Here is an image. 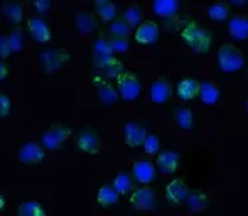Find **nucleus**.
<instances>
[{"mask_svg":"<svg viewBox=\"0 0 248 216\" xmlns=\"http://www.w3.org/2000/svg\"><path fill=\"white\" fill-rule=\"evenodd\" d=\"M155 169L157 172L167 174V176H172V174H177L183 166V157L177 151H160L159 154L155 155Z\"/></svg>","mask_w":248,"mask_h":216,"instance_id":"nucleus-14","label":"nucleus"},{"mask_svg":"<svg viewBox=\"0 0 248 216\" xmlns=\"http://www.w3.org/2000/svg\"><path fill=\"white\" fill-rule=\"evenodd\" d=\"M92 53L95 58H111V56H115L113 49H111L108 34L101 32L96 36V39L93 41V44H92Z\"/></svg>","mask_w":248,"mask_h":216,"instance_id":"nucleus-29","label":"nucleus"},{"mask_svg":"<svg viewBox=\"0 0 248 216\" xmlns=\"http://www.w3.org/2000/svg\"><path fill=\"white\" fill-rule=\"evenodd\" d=\"M12 54V47H10L9 37L7 36H0V59L2 61H7Z\"/></svg>","mask_w":248,"mask_h":216,"instance_id":"nucleus-38","label":"nucleus"},{"mask_svg":"<svg viewBox=\"0 0 248 216\" xmlns=\"http://www.w3.org/2000/svg\"><path fill=\"white\" fill-rule=\"evenodd\" d=\"M120 201V194L115 191L111 183H103L96 191V204L103 210H110V208L117 206Z\"/></svg>","mask_w":248,"mask_h":216,"instance_id":"nucleus-20","label":"nucleus"},{"mask_svg":"<svg viewBox=\"0 0 248 216\" xmlns=\"http://www.w3.org/2000/svg\"><path fill=\"white\" fill-rule=\"evenodd\" d=\"M128 203L137 211H154L159 204V198L154 187L140 186L128 194Z\"/></svg>","mask_w":248,"mask_h":216,"instance_id":"nucleus-6","label":"nucleus"},{"mask_svg":"<svg viewBox=\"0 0 248 216\" xmlns=\"http://www.w3.org/2000/svg\"><path fill=\"white\" fill-rule=\"evenodd\" d=\"M142 147H144V152L147 155H157L160 152V139L157 134H147V137H145L144 144H142Z\"/></svg>","mask_w":248,"mask_h":216,"instance_id":"nucleus-35","label":"nucleus"},{"mask_svg":"<svg viewBox=\"0 0 248 216\" xmlns=\"http://www.w3.org/2000/svg\"><path fill=\"white\" fill-rule=\"evenodd\" d=\"M9 75H10V66L7 64V61L0 59V81H3Z\"/></svg>","mask_w":248,"mask_h":216,"instance_id":"nucleus-40","label":"nucleus"},{"mask_svg":"<svg viewBox=\"0 0 248 216\" xmlns=\"http://www.w3.org/2000/svg\"><path fill=\"white\" fill-rule=\"evenodd\" d=\"M147 128L137 120H127L122 125V135H124V144L130 149L142 147L145 137H147Z\"/></svg>","mask_w":248,"mask_h":216,"instance_id":"nucleus-13","label":"nucleus"},{"mask_svg":"<svg viewBox=\"0 0 248 216\" xmlns=\"http://www.w3.org/2000/svg\"><path fill=\"white\" fill-rule=\"evenodd\" d=\"M125 71V66H124V62L120 61L118 58H111L110 61L107 62V64L103 66V68L100 69V73L98 75L103 76L107 81H110V79H117L118 76L122 75V73Z\"/></svg>","mask_w":248,"mask_h":216,"instance_id":"nucleus-31","label":"nucleus"},{"mask_svg":"<svg viewBox=\"0 0 248 216\" xmlns=\"http://www.w3.org/2000/svg\"><path fill=\"white\" fill-rule=\"evenodd\" d=\"M2 14L7 17V20H10L12 24H20L26 19V10L20 2H7L2 5Z\"/></svg>","mask_w":248,"mask_h":216,"instance_id":"nucleus-30","label":"nucleus"},{"mask_svg":"<svg viewBox=\"0 0 248 216\" xmlns=\"http://www.w3.org/2000/svg\"><path fill=\"white\" fill-rule=\"evenodd\" d=\"M172 83L169 81L164 76H159L154 81H150L149 88H147V96L154 105H166L170 98H172Z\"/></svg>","mask_w":248,"mask_h":216,"instance_id":"nucleus-11","label":"nucleus"},{"mask_svg":"<svg viewBox=\"0 0 248 216\" xmlns=\"http://www.w3.org/2000/svg\"><path fill=\"white\" fill-rule=\"evenodd\" d=\"M71 59V53L66 47H52V49L43 51L39 56V64L43 73L54 75L59 69H62Z\"/></svg>","mask_w":248,"mask_h":216,"instance_id":"nucleus-5","label":"nucleus"},{"mask_svg":"<svg viewBox=\"0 0 248 216\" xmlns=\"http://www.w3.org/2000/svg\"><path fill=\"white\" fill-rule=\"evenodd\" d=\"M5 206H7V200H5V196H3V194L0 193V213H2V211L5 210Z\"/></svg>","mask_w":248,"mask_h":216,"instance_id":"nucleus-41","label":"nucleus"},{"mask_svg":"<svg viewBox=\"0 0 248 216\" xmlns=\"http://www.w3.org/2000/svg\"><path fill=\"white\" fill-rule=\"evenodd\" d=\"M111 186H113L115 191L120 194V198L128 196V194L135 189V181H134V177H132L130 172L120 170V172L115 174L113 181H111Z\"/></svg>","mask_w":248,"mask_h":216,"instance_id":"nucleus-26","label":"nucleus"},{"mask_svg":"<svg viewBox=\"0 0 248 216\" xmlns=\"http://www.w3.org/2000/svg\"><path fill=\"white\" fill-rule=\"evenodd\" d=\"M93 9H95V15L98 17L100 20L108 22V24L117 19V15H118L117 3L110 2V0H95V2H93Z\"/></svg>","mask_w":248,"mask_h":216,"instance_id":"nucleus-23","label":"nucleus"},{"mask_svg":"<svg viewBox=\"0 0 248 216\" xmlns=\"http://www.w3.org/2000/svg\"><path fill=\"white\" fill-rule=\"evenodd\" d=\"M150 9L157 17H160L164 20H170L174 17H177L181 3L176 2V0H155V2H152Z\"/></svg>","mask_w":248,"mask_h":216,"instance_id":"nucleus-22","label":"nucleus"},{"mask_svg":"<svg viewBox=\"0 0 248 216\" xmlns=\"http://www.w3.org/2000/svg\"><path fill=\"white\" fill-rule=\"evenodd\" d=\"M17 159H19V162H22L24 166H31V167L39 166V164H43L46 161V149L41 145V142L27 140L19 145Z\"/></svg>","mask_w":248,"mask_h":216,"instance_id":"nucleus-8","label":"nucleus"},{"mask_svg":"<svg viewBox=\"0 0 248 216\" xmlns=\"http://www.w3.org/2000/svg\"><path fill=\"white\" fill-rule=\"evenodd\" d=\"M206 15L213 22H225L232 17V7L228 2H213L206 7Z\"/></svg>","mask_w":248,"mask_h":216,"instance_id":"nucleus-27","label":"nucleus"},{"mask_svg":"<svg viewBox=\"0 0 248 216\" xmlns=\"http://www.w3.org/2000/svg\"><path fill=\"white\" fill-rule=\"evenodd\" d=\"M96 96H98V100L103 105H115V103L120 100V96H118V93H117V88H115L113 85H110V81L103 83V85H100L98 88H96Z\"/></svg>","mask_w":248,"mask_h":216,"instance_id":"nucleus-32","label":"nucleus"},{"mask_svg":"<svg viewBox=\"0 0 248 216\" xmlns=\"http://www.w3.org/2000/svg\"><path fill=\"white\" fill-rule=\"evenodd\" d=\"M110 44H111V49H113L115 54L117 53H127V51L130 49V43H128V39H122V37H110Z\"/></svg>","mask_w":248,"mask_h":216,"instance_id":"nucleus-37","label":"nucleus"},{"mask_svg":"<svg viewBox=\"0 0 248 216\" xmlns=\"http://www.w3.org/2000/svg\"><path fill=\"white\" fill-rule=\"evenodd\" d=\"M228 34L238 43L248 39V17L245 14H235L228 19Z\"/></svg>","mask_w":248,"mask_h":216,"instance_id":"nucleus-18","label":"nucleus"},{"mask_svg":"<svg viewBox=\"0 0 248 216\" xmlns=\"http://www.w3.org/2000/svg\"><path fill=\"white\" fill-rule=\"evenodd\" d=\"M191 193V187L184 177H174L166 184L164 198L170 206H183L187 194Z\"/></svg>","mask_w":248,"mask_h":216,"instance_id":"nucleus-10","label":"nucleus"},{"mask_svg":"<svg viewBox=\"0 0 248 216\" xmlns=\"http://www.w3.org/2000/svg\"><path fill=\"white\" fill-rule=\"evenodd\" d=\"M179 36L184 41V44L198 54H208L213 47V41H215L211 31L194 19L186 20L183 24Z\"/></svg>","mask_w":248,"mask_h":216,"instance_id":"nucleus-1","label":"nucleus"},{"mask_svg":"<svg viewBox=\"0 0 248 216\" xmlns=\"http://www.w3.org/2000/svg\"><path fill=\"white\" fill-rule=\"evenodd\" d=\"M184 204L191 213H202L209 208V196L204 191H191Z\"/></svg>","mask_w":248,"mask_h":216,"instance_id":"nucleus-24","label":"nucleus"},{"mask_svg":"<svg viewBox=\"0 0 248 216\" xmlns=\"http://www.w3.org/2000/svg\"><path fill=\"white\" fill-rule=\"evenodd\" d=\"M31 7H32L36 14H47L52 9V3L49 0H34V2L31 3Z\"/></svg>","mask_w":248,"mask_h":216,"instance_id":"nucleus-39","label":"nucleus"},{"mask_svg":"<svg viewBox=\"0 0 248 216\" xmlns=\"http://www.w3.org/2000/svg\"><path fill=\"white\" fill-rule=\"evenodd\" d=\"M232 5H235V7H247V0H245V2H240V0H238V2H232V3H230V7H232Z\"/></svg>","mask_w":248,"mask_h":216,"instance_id":"nucleus-42","label":"nucleus"},{"mask_svg":"<svg viewBox=\"0 0 248 216\" xmlns=\"http://www.w3.org/2000/svg\"><path fill=\"white\" fill-rule=\"evenodd\" d=\"M160 26L154 19H144L134 29V41L140 46H152L159 41Z\"/></svg>","mask_w":248,"mask_h":216,"instance_id":"nucleus-12","label":"nucleus"},{"mask_svg":"<svg viewBox=\"0 0 248 216\" xmlns=\"http://www.w3.org/2000/svg\"><path fill=\"white\" fill-rule=\"evenodd\" d=\"M27 31H29L31 37L39 44H47L52 39V31L49 24L41 15H31L27 19Z\"/></svg>","mask_w":248,"mask_h":216,"instance_id":"nucleus-15","label":"nucleus"},{"mask_svg":"<svg viewBox=\"0 0 248 216\" xmlns=\"http://www.w3.org/2000/svg\"><path fill=\"white\" fill-rule=\"evenodd\" d=\"M144 15H145V9L140 3H130V5H127L124 9L122 19H124L132 29H135V27L144 20Z\"/></svg>","mask_w":248,"mask_h":216,"instance_id":"nucleus-28","label":"nucleus"},{"mask_svg":"<svg viewBox=\"0 0 248 216\" xmlns=\"http://www.w3.org/2000/svg\"><path fill=\"white\" fill-rule=\"evenodd\" d=\"M172 120L179 130L189 132L196 127V115L186 105H176L172 108Z\"/></svg>","mask_w":248,"mask_h":216,"instance_id":"nucleus-16","label":"nucleus"},{"mask_svg":"<svg viewBox=\"0 0 248 216\" xmlns=\"http://www.w3.org/2000/svg\"><path fill=\"white\" fill-rule=\"evenodd\" d=\"M12 113V98L7 92L0 90V118H7Z\"/></svg>","mask_w":248,"mask_h":216,"instance_id":"nucleus-36","label":"nucleus"},{"mask_svg":"<svg viewBox=\"0 0 248 216\" xmlns=\"http://www.w3.org/2000/svg\"><path fill=\"white\" fill-rule=\"evenodd\" d=\"M134 32L130 26L125 22L122 17H117L115 20L110 22V27H108V36L110 37H122V39H128V36Z\"/></svg>","mask_w":248,"mask_h":216,"instance_id":"nucleus-33","label":"nucleus"},{"mask_svg":"<svg viewBox=\"0 0 248 216\" xmlns=\"http://www.w3.org/2000/svg\"><path fill=\"white\" fill-rule=\"evenodd\" d=\"M76 147L79 152L88 155H96L101 151V137L98 128L83 127L76 134Z\"/></svg>","mask_w":248,"mask_h":216,"instance_id":"nucleus-7","label":"nucleus"},{"mask_svg":"<svg viewBox=\"0 0 248 216\" xmlns=\"http://www.w3.org/2000/svg\"><path fill=\"white\" fill-rule=\"evenodd\" d=\"M75 26L81 34H92L98 29V19L92 10H78L75 15Z\"/></svg>","mask_w":248,"mask_h":216,"instance_id":"nucleus-21","label":"nucleus"},{"mask_svg":"<svg viewBox=\"0 0 248 216\" xmlns=\"http://www.w3.org/2000/svg\"><path fill=\"white\" fill-rule=\"evenodd\" d=\"M7 37H9L12 53H20V51L24 49V46H26V37H24V32L20 27H14Z\"/></svg>","mask_w":248,"mask_h":216,"instance_id":"nucleus-34","label":"nucleus"},{"mask_svg":"<svg viewBox=\"0 0 248 216\" xmlns=\"http://www.w3.org/2000/svg\"><path fill=\"white\" fill-rule=\"evenodd\" d=\"M17 216H47V211L39 200L26 198L17 206Z\"/></svg>","mask_w":248,"mask_h":216,"instance_id":"nucleus-25","label":"nucleus"},{"mask_svg":"<svg viewBox=\"0 0 248 216\" xmlns=\"http://www.w3.org/2000/svg\"><path fill=\"white\" fill-rule=\"evenodd\" d=\"M245 53L232 43H223L216 53V64L226 75H235L245 68Z\"/></svg>","mask_w":248,"mask_h":216,"instance_id":"nucleus-2","label":"nucleus"},{"mask_svg":"<svg viewBox=\"0 0 248 216\" xmlns=\"http://www.w3.org/2000/svg\"><path fill=\"white\" fill-rule=\"evenodd\" d=\"M199 93V79L194 78V76H184V78L179 79L176 88V95L179 100L183 102H193V100L198 98Z\"/></svg>","mask_w":248,"mask_h":216,"instance_id":"nucleus-17","label":"nucleus"},{"mask_svg":"<svg viewBox=\"0 0 248 216\" xmlns=\"http://www.w3.org/2000/svg\"><path fill=\"white\" fill-rule=\"evenodd\" d=\"M132 177H134L135 183L142 184V186H150L154 181L157 179V169L155 164L152 159L149 157H139L135 159L132 164V170H130Z\"/></svg>","mask_w":248,"mask_h":216,"instance_id":"nucleus-9","label":"nucleus"},{"mask_svg":"<svg viewBox=\"0 0 248 216\" xmlns=\"http://www.w3.org/2000/svg\"><path fill=\"white\" fill-rule=\"evenodd\" d=\"M198 98L201 100V103H204V105L213 107L221 98V90H219V86L216 85L215 81H211V79H202V81H199Z\"/></svg>","mask_w":248,"mask_h":216,"instance_id":"nucleus-19","label":"nucleus"},{"mask_svg":"<svg viewBox=\"0 0 248 216\" xmlns=\"http://www.w3.org/2000/svg\"><path fill=\"white\" fill-rule=\"evenodd\" d=\"M115 88L124 102H135L142 95V81L134 71L125 69L117 79H115Z\"/></svg>","mask_w":248,"mask_h":216,"instance_id":"nucleus-3","label":"nucleus"},{"mask_svg":"<svg viewBox=\"0 0 248 216\" xmlns=\"http://www.w3.org/2000/svg\"><path fill=\"white\" fill-rule=\"evenodd\" d=\"M73 135V130L64 123H52L46 130L41 132V145L46 151H59L69 137Z\"/></svg>","mask_w":248,"mask_h":216,"instance_id":"nucleus-4","label":"nucleus"}]
</instances>
